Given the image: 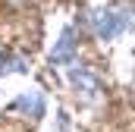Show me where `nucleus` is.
<instances>
[{
    "label": "nucleus",
    "mask_w": 135,
    "mask_h": 132,
    "mask_svg": "<svg viewBox=\"0 0 135 132\" xmlns=\"http://www.w3.org/2000/svg\"><path fill=\"white\" fill-rule=\"evenodd\" d=\"M129 22H132V13L129 10H107V13L98 16V35H101L104 41H110V38H116V35L123 32Z\"/></svg>",
    "instance_id": "f257e3e1"
},
{
    "label": "nucleus",
    "mask_w": 135,
    "mask_h": 132,
    "mask_svg": "<svg viewBox=\"0 0 135 132\" xmlns=\"http://www.w3.org/2000/svg\"><path fill=\"white\" fill-rule=\"evenodd\" d=\"M75 60V41H72V29H63L57 47L50 50V63H72Z\"/></svg>",
    "instance_id": "f03ea898"
},
{
    "label": "nucleus",
    "mask_w": 135,
    "mask_h": 132,
    "mask_svg": "<svg viewBox=\"0 0 135 132\" xmlns=\"http://www.w3.org/2000/svg\"><path fill=\"white\" fill-rule=\"evenodd\" d=\"M16 107L19 110H28L32 116H41L44 113V98H41V91H28V95H19L16 98Z\"/></svg>",
    "instance_id": "7ed1b4c3"
},
{
    "label": "nucleus",
    "mask_w": 135,
    "mask_h": 132,
    "mask_svg": "<svg viewBox=\"0 0 135 132\" xmlns=\"http://www.w3.org/2000/svg\"><path fill=\"white\" fill-rule=\"evenodd\" d=\"M6 72H25V57H19V54H3V57H0V76H6Z\"/></svg>",
    "instance_id": "20e7f679"
},
{
    "label": "nucleus",
    "mask_w": 135,
    "mask_h": 132,
    "mask_svg": "<svg viewBox=\"0 0 135 132\" xmlns=\"http://www.w3.org/2000/svg\"><path fill=\"white\" fill-rule=\"evenodd\" d=\"M69 79H72V85H75V88L82 85L88 95H91V91H98V79H94L91 72H85V69H72V76H69Z\"/></svg>",
    "instance_id": "39448f33"
}]
</instances>
